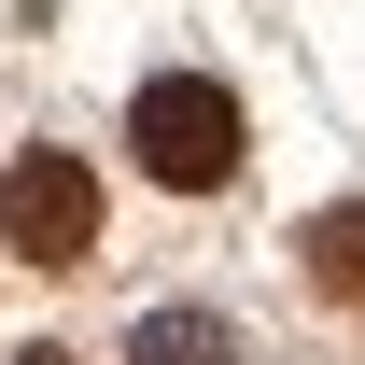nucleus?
Returning a JSON list of instances; mask_svg holds the SVG:
<instances>
[{
  "label": "nucleus",
  "instance_id": "f257e3e1",
  "mask_svg": "<svg viewBox=\"0 0 365 365\" xmlns=\"http://www.w3.org/2000/svg\"><path fill=\"white\" fill-rule=\"evenodd\" d=\"M127 155L169 182V197H211V182L239 169V98L211 85V71H155V85L127 98Z\"/></svg>",
  "mask_w": 365,
  "mask_h": 365
},
{
  "label": "nucleus",
  "instance_id": "f03ea898",
  "mask_svg": "<svg viewBox=\"0 0 365 365\" xmlns=\"http://www.w3.org/2000/svg\"><path fill=\"white\" fill-rule=\"evenodd\" d=\"M0 253H29V267H85L98 253V169L85 155H14L0 169Z\"/></svg>",
  "mask_w": 365,
  "mask_h": 365
},
{
  "label": "nucleus",
  "instance_id": "7ed1b4c3",
  "mask_svg": "<svg viewBox=\"0 0 365 365\" xmlns=\"http://www.w3.org/2000/svg\"><path fill=\"white\" fill-rule=\"evenodd\" d=\"M127 365H239V323H211V309H140L127 323Z\"/></svg>",
  "mask_w": 365,
  "mask_h": 365
},
{
  "label": "nucleus",
  "instance_id": "20e7f679",
  "mask_svg": "<svg viewBox=\"0 0 365 365\" xmlns=\"http://www.w3.org/2000/svg\"><path fill=\"white\" fill-rule=\"evenodd\" d=\"M295 253H309V281L337 295V309H365V211H309V239H295Z\"/></svg>",
  "mask_w": 365,
  "mask_h": 365
},
{
  "label": "nucleus",
  "instance_id": "39448f33",
  "mask_svg": "<svg viewBox=\"0 0 365 365\" xmlns=\"http://www.w3.org/2000/svg\"><path fill=\"white\" fill-rule=\"evenodd\" d=\"M14 365H71V351H14Z\"/></svg>",
  "mask_w": 365,
  "mask_h": 365
}]
</instances>
